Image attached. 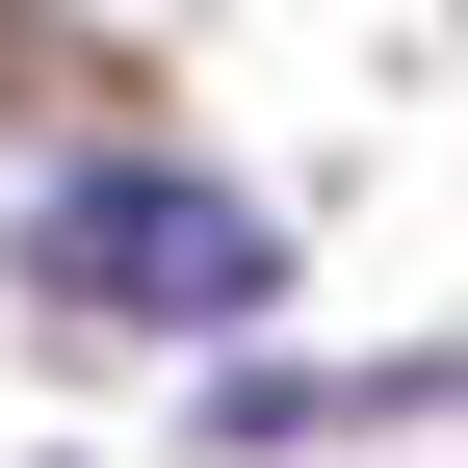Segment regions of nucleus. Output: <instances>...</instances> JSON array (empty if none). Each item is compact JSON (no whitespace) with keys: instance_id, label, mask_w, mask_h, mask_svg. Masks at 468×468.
Wrapping results in <instances>:
<instances>
[{"instance_id":"f257e3e1","label":"nucleus","mask_w":468,"mask_h":468,"mask_svg":"<svg viewBox=\"0 0 468 468\" xmlns=\"http://www.w3.org/2000/svg\"><path fill=\"white\" fill-rule=\"evenodd\" d=\"M27 286L52 313H156V338H234L286 286V208L261 183H183V156H79V183L27 208Z\"/></svg>"}]
</instances>
